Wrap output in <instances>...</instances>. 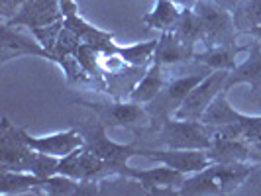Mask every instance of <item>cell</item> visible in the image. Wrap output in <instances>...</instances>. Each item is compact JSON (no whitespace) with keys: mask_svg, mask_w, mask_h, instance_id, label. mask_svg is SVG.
Returning <instances> with one entry per match:
<instances>
[{"mask_svg":"<svg viewBox=\"0 0 261 196\" xmlns=\"http://www.w3.org/2000/svg\"><path fill=\"white\" fill-rule=\"evenodd\" d=\"M59 157L45 155L32 149L20 137V131L8 118L2 120L0 128V169L30 171L39 177H51L57 173Z\"/></svg>","mask_w":261,"mask_h":196,"instance_id":"cell-1","label":"cell"},{"mask_svg":"<svg viewBox=\"0 0 261 196\" xmlns=\"http://www.w3.org/2000/svg\"><path fill=\"white\" fill-rule=\"evenodd\" d=\"M257 171L255 163H210L189 175L177 194H230Z\"/></svg>","mask_w":261,"mask_h":196,"instance_id":"cell-2","label":"cell"},{"mask_svg":"<svg viewBox=\"0 0 261 196\" xmlns=\"http://www.w3.org/2000/svg\"><path fill=\"white\" fill-rule=\"evenodd\" d=\"M196 18L202 27V43L204 47L216 45H236V27L234 12L214 0H196L193 6Z\"/></svg>","mask_w":261,"mask_h":196,"instance_id":"cell-3","label":"cell"},{"mask_svg":"<svg viewBox=\"0 0 261 196\" xmlns=\"http://www.w3.org/2000/svg\"><path fill=\"white\" fill-rule=\"evenodd\" d=\"M157 142L169 149H210L214 130L200 120H181L171 116L161 122Z\"/></svg>","mask_w":261,"mask_h":196,"instance_id":"cell-4","label":"cell"},{"mask_svg":"<svg viewBox=\"0 0 261 196\" xmlns=\"http://www.w3.org/2000/svg\"><path fill=\"white\" fill-rule=\"evenodd\" d=\"M81 133L85 135V145L91 151H94L100 159H105L106 163L116 171V175H122V177H126V173L130 169L128 159L134 155H140V149H142L136 144L126 145L112 142L106 135V128L96 120H92L91 126H83Z\"/></svg>","mask_w":261,"mask_h":196,"instance_id":"cell-5","label":"cell"},{"mask_svg":"<svg viewBox=\"0 0 261 196\" xmlns=\"http://www.w3.org/2000/svg\"><path fill=\"white\" fill-rule=\"evenodd\" d=\"M77 104L87 106L94 112V120L108 128H138L145 126L151 118L144 104L134 100H112V102H87L77 100Z\"/></svg>","mask_w":261,"mask_h":196,"instance_id":"cell-6","label":"cell"},{"mask_svg":"<svg viewBox=\"0 0 261 196\" xmlns=\"http://www.w3.org/2000/svg\"><path fill=\"white\" fill-rule=\"evenodd\" d=\"M57 173L69 175V177L85 181V183H98L100 179L116 175V171L112 169L105 159H100L94 151H91L87 145H83V147L75 149L73 153L59 159Z\"/></svg>","mask_w":261,"mask_h":196,"instance_id":"cell-7","label":"cell"},{"mask_svg":"<svg viewBox=\"0 0 261 196\" xmlns=\"http://www.w3.org/2000/svg\"><path fill=\"white\" fill-rule=\"evenodd\" d=\"M228 73L230 71H212L210 75H206L193 91L189 92V96L183 100V104L179 106V110L175 112V118L200 120L202 114L206 112V108L212 104V100L224 91Z\"/></svg>","mask_w":261,"mask_h":196,"instance_id":"cell-8","label":"cell"},{"mask_svg":"<svg viewBox=\"0 0 261 196\" xmlns=\"http://www.w3.org/2000/svg\"><path fill=\"white\" fill-rule=\"evenodd\" d=\"M204 77L206 75L196 73V75H187V77H179L169 80L163 87V91L159 92V96H157L155 100L147 104L149 118L151 120H159V124H161L167 118L175 116V112L179 110V106L183 104V100L189 96V92L193 91Z\"/></svg>","mask_w":261,"mask_h":196,"instance_id":"cell-9","label":"cell"},{"mask_svg":"<svg viewBox=\"0 0 261 196\" xmlns=\"http://www.w3.org/2000/svg\"><path fill=\"white\" fill-rule=\"evenodd\" d=\"M140 155L147 157L151 161H157V163H163L171 169L181 171L187 177L206 169L212 163L206 149H169V147H165V149H149V147H142Z\"/></svg>","mask_w":261,"mask_h":196,"instance_id":"cell-10","label":"cell"},{"mask_svg":"<svg viewBox=\"0 0 261 196\" xmlns=\"http://www.w3.org/2000/svg\"><path fill=\"white\" fill-rule=\"evenodd\" d=\"M63 20L61 0H24L20 10L4 26H26L32 32L39 27L53 26Z\"/></svg>","mask_w":261,"mask_h":196,"instance_id":"cell-11","label":"cell"},{"mask_svg":"<svg viewBox=\"0 0 261 196\" xmlns=\"http://www.w3.org/2000/svg\"><path fill=\"white\" fill-rule=\"evenodd\" d=\"M20 137L26 142L32 149H36L39 153L45 155H53L63 159L69 153H73L75 149L85 145V135L81 133V130H65V131H55L49 135H30L26 130L18 128Z\"/></svg>","mask_w":261,"mask_h":196,"instance_id":"cell-12","label":"cell"},{"mask_svg":"<svg viewBox=\"0 0 261 196\" xmlns=\"http://www.w3.org/2000/svg\"><path fill=\"white\" fill-rule=\"evenodd\" d=\"M126 177L136 181L149 194H167V192H179V188L187 181V175L177 169H171L161 163L155 169H128Z\"/></svg>","mask_w":261,"mask_h":196,"instance_id":"cell-13","label":"cell"},{"mask_svg":"<svg viewBox=\"0 0 261 196\" xmlns=\"http://www.w3.org/2000/svg\"><path fill=\"white\" fill-rule=\"evenodd\" d=\"M0 55H2V63L10 61V59H18V57H26V55H34V57H43L47 61L57 63V57L51 51H47L38 39H32L16 32L12 26H4L2 24V41H0Z\"/></svg>","mask_w":261,"mask_h":196,"instance_id":"cell-14","label":"cell"},{"mask_svg":"<svg viewBox=\"0 0 261 196\" xmlns=\"http://www.w3.org/2000/svg\"><path fill=\"white\" fill-rule=\"evenodd\" d=\"M236 85H249L253 96L261 102V39L255 38L253 45H249L248 59L228 73L224 91H230Z\"/></svg>","mask_w":261,"mask_h":196,"instance_id":"cell-15","label":"cell"},{"mask_svg":"<svg viewBox=\"0 0 261 196\" xmlns=\"http://www.w3.org/2000/svg\"><path fill=\"white\" fill-rule=\"evenodd\" d=\"M208 151L212 163H255L261 161V155L255 151V147L246 139L236 137H222L214 135V142Z\"/></svg>","mask_w":261,"mask_h":196,"instance_id":"cell-16","label":"cell"},{"mask_svg":"<svg viewBox=\"0 0 261 196\" xmlns=\"http://www.w3.org/2000/svg\"><path fill=\"white\" fill-rule=\"evenodd\" d=\"M195 45H189L173 32H161V36L157 39L155 53H153V63H159L161 67L185 63L195 59Z\"/></svg>","mask_w":261,"mask_h":196,"instance_id":"cell-17","label":"cell"},{"mask_svg":"<svg viewBox=\"0 0 261 196\" xmlns=\"http://www.w3.org/2000/svg\"><path fill=\"white\" fill-rule=\"evenodd\" d=\"M165 85H167V80L163 75V67L159 63H151L147 67L144 77L138 80V85L128 92V98L138 104H149L159 96V92L163 91Z\"/></svg>","mask_w":261,"mask_h":196,"instance_id":"cell-18","label":"cell"},{"mask_svg":"<svg viewBox=\"0 0 261 196\" xmlns=\"http://www.w3.org/2000/svg\"><path fill=\"white\" fill-rule=\"evenodd\" d=\"M43 177L30 171H2L0 173V194H39Z\"/></svg>","mask_w":261,"mask_h":196,"instance_id":"cell-19","label":"cell"},{"mask_svg":"<svg viewBox=\"0 0 261 196\" xmlns=\"http://www.w3.org/2000/svg\"><path fill=\"white\" fill-rule=\"evenodd\" d=\"M244 116H246V114H240L234 106L228 102V91H222L214 100H212V104L206 108V112L202 114L200 122H204L212 130H218V128L228 126V124H238V122H242Z\"/></svg>","mask_w":261,"mask_h":196,"instance_id":"cell-20","label":"cell"},{"mask_svg":"<svg viewBox=\"0 0 261 196\" xmlns=\"http://www.w3.org/2000/svg\"><path fill=\"white\" fill-rule=\"evenodd\" d=\"M181 6L175 4L173 0H155V8L151 12L142 16V22L151 30L159 32H173L175 26L181 20Z\"/></svg>","mask_w":261,"mask_h":196,"instance_id":"cell-21","label":"cell"},{"mask_svg":"<svg viewBox=\"0 0 261 196\" xmlns=\"http://www.w3.org/2000/svg\"><path fill=\"white\" fill-rule=\"evenodd\" d=\"M157 47V39H149L144 43H134V45H116L114 41L102 49V51H114L130 67H149L153 63V53Z\"/></svg>","mask_w":261,"mask_h":196,"instance_id":"cell-22","label":"cell"},{"mask_svg":"<svg viewBox=\"0 0 261 196\" xmlns=\"http://www.w3.org/2000/svg\"><path fill=\"white\" fill-rule=\"evenodd\" d=\"M240 51H244V47H236V45L206 47L202 53H195V61L212 71H232L236 67V55Z\"/></svg>","mask_w":261,"mask_h":196,"instance_id":"cell-23","label":"cell"},{"mask_svg":"<svg viewBox=\"0 0 261 196\" xmlns=\"http://www.w3.org/2000/svg\"><path fill=\"white\" fill-rule=\"evenodd\" d=\"M238 32L251 34V30L261 26V0H244L234 10Z\"/></svg>","mask_w":261,"mask_h":196,"instance_id":"cell-24","label":"cell"},{"mask_svg":"<svg viewBox=\"0 0 261 196\" xmlns=\"http://www.w3.org/2000/svg\"><path fill=\"white\" fill-rule=\"evenodd\" d=\"M175 36L187 41L189 45H196V43H202V27H200V22L196 18V14L193 8H183V14H181V20L179 24L173 30Z\"/></svg>","mask_w":261,"mask_h":196,"instance_id":"cell-25","label":"cell"},{"mask_svg":"<svg viewBox=\"0 0 261 196\" xmlns=\"http://www.w3.org/2000/svg\"><path fill=\"white\" fill-rule=\"evenodd\" d=\"M24 4V0H0V14H2V24L10 22L16 12L20 10V6Z\"/></svg>","mask_w":261,"mask_h":196,"instance_id":"cell-26","label":"cell"},{"mask_svg":"<svg viewBox=\"0 0 261 196\" xmlns=\"http://www.w3.org/2000/svg\"><path fill=\"white\" fill-rule=\"evenodd\" d=\"M214 2H218V4H222V6H226V8H230L232 12H234L236 8L244 2V0H214Z\"/></svg>","mask_w":261,"mask_h":196,"instance_id":"cell-27","label":"cell"},{"mask_svg":"<svg viewBox=\"0 0 261 196\" xmlns=\"http://www.w3.org/2000/svg\"><path fill=\"white\" fill-rule=\"evenodd\" d=\"M175 4H179L181 8H193L196 4V0H173Z\"/></svg>","mask_w":261,"mask_h":196,"instance_id":"cell-28","label":"cell"},{"mask_svg":"<svg viewBox=\"0 0 261 196\" xmlns=\"http://www.w3.org/2000/svg\"><path fill=\"white\" fill-rule=\"evenodd\" d=\"M251 36H255L257 39H261V26H257L255 30H251Z\"/></svg>","mask_w":261,"mask_h":196,"instance_id":"cell-29","label":"cell"}]
</instances>
